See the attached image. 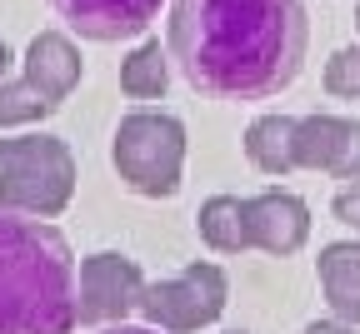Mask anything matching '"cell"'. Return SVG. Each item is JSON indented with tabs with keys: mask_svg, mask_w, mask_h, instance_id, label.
Masks as SVG:
<instances>
[{
	"mask_svg": "<svg viewBox=\"0 0 360 334\" xmlns=\"http://www.w3.org/2000/svg\"><path fill=\"white\" fill-rule=\"evenodd\" d=\"M310 45L300 0H170L165 51L191 90L210 100L281 95Z\"/></svg>",
	"mask_w": 360,
	"mask_h": 334,
	"instance_id": "cell-1",
	"label": "cell"
},
{
	"mask_svg": "<svg viewBox=\"0 0 360 334\" xmlns=\"http://www.w3.org/2000/svg\"><path fill=\"white\" fill-rule=\"evenodd\" d=\"M80 260L51 225L0 205V334H75Z\"/></svg>",
	"mask_w": 360,
	"mask_h": 334,
	"instance_id": "cell-2",
	"label": "cell"
},
{
	"mask_svg": "<svg viewBox=\"0 0 360 334\" xmlns=\"http://www.w3.org/2000/svg\"><path fill=\"white\" fill-rule=\"evenodd\" d=\"M75 195V155L60 135H0V205L56 220Z\"/></svg>",
	"mask_w": 360,
	"mask_h": 334,
	"instance_id": "cell-3",
	"label": "cell"
},
{
	"mask_svg": "<svg viewBox=\"0 0 360 334\" xmlns=\"http://www.w3.org/2000/svg\"><path fill=\"white\" fill-rule=\"evenodd\" d=\"M110 160L125 189L146 200H170L186 175V125L165 110H130L115 125Z\"/></svg>",
	"mask_w": 360,
	"mask_h": 334,
	"instance_id": "cell-4",
	"label": "cell"
},
{
	"mask_svg": "<svg viewBox=\"0 0 360 334\" xmlns=\"http://www.w3.org/2000/svg\"><path fill=\"white\" fill-rule=\"evenodd\" d=\"M225 305H231V279H225L220 265L195 260L170 279H146V295H141V319L160 334H200L210 329Z\"/></svg>",
	"mask_w": 360,
	"mask_h": 334,
	"instance_id": "cell-5",
	"label": "cell"
},
{
	"mask_svg": "<svg viewBox=\"0 0 360 334\" xmlns=\"http://www.w3.org/2000/svg\"><path fill=\"white\" fill-rule=\"evenodd\" d=\"M80 324H125L130 314H141V295H146V274L130 255L115 250H96L80 260Z\"/></svg>",
	"mask_w": 360,
	"mask_h": 334,
	"instance_id": "cell-6",
	"label": "cell"
},
{
	"mask_svg": "<svg viewBox=\"0 0 360 334\" xmlns=\"http://www.w3.org/2000/svg\"><path fill=\"white\" fill-rule=\"evenodd\" d=\"M295 165L335 175V180H360V120L300 115L295 120Z\"/></svg>",
	"mask_w": 360,
	"mask_h": 334,
	"instance_id": "cell-7",
	"label": "cell"
},
{
	"mask_svg": "<svg viewBox=\"0 0 360 334\" xmlns=\"http://www.w3.org/2000/svg\"><path fill=\"white\" fill-rule=\"evenodd\" d=\"M245 234H250V250H265V255H295L305 250L310 240V210L300 195L290 189H260V195H245Z\"/></svg>",
	"mask_w": 360,
	"mask_h": 334,
	"instance_id": "cell-8",
	"label": "cell"
},
{
	"mask_svg": "<svg viewBox=\"0 0 360 334\" xmlns=\"http://www.w3.org/2000/svg\"><path fill=\"white\" fill-rule=\"evenodd\" d=\"M51 11L85 40H135L160 15V0H51Z\"/></svg>",
	"mask_w": 360,
	"mask_h": 334,
	"instance_id": "cell-9",
	"label": "cell"
},
{
	"mask_svg": "<svg viewBox=\"0 0 360 334\" xmlns=\"http://www.w3.org/2000/svg\"><path fill=\"white\" fill-rule=\"evenodd\" d=\"M25 80L51 100L56 110H60V100L80 85V51H75V40L70 35H60V30H40L30 45H25Z\"/></svg>",
	"mask_w": 360,
	"mask_h": 334,
	"instance_id": "cell-10",
	"label": "cell"
},
{
	"mask_svg": "<svg viewBox=\"0 0 360 334\" xmlns=\"http://www.w3.org/2000/svg\"><path fill=\"white\" fill-rule=\"evenodd\" d=\"M315 279L335 319L360 324V240H335L315 260Z\"/></svg>",
	"mask_w": 360,
	"mask_h": 334,
	"instance_id": "cell-11",
	"label": "cell"
},
{
	"mask_svg": "<svg viewBox=\"0 0 360 334\" xmlns=\"http://www.w3.org/2000/svg\"><path fill=\"white\" fill-rule=\"evenodd\" d=\"M245 160L260 175H290L295 165V115H260L245 130Z\"/></svg>",
	"mask_w": 360,
	"mask_h": 334,
	"instance_id": "cell-12",
	"label": "cell"
},
{
	"mask_svg": "<svg viewBox=\"0 0 360 334\" xmlns=\"http://www.w3.org/2000/svg\"><path fill=\"white\" fill-rule=\"evenodd\" d=\"M195 234L215 250V255H240L250 250V234H245V205L236 195H210L195 215Z\"/></svg>",
	"mask_w": 360,
	"mask_h": 334,
	"instance_id": "cell-13",
	"label": "cell"
},
{
	"mask_svg": "<svg viewBox=\"0 0 360 334\" xmlns=\"http://www.w3.org/2000/svg\"><path fill=\"white\" fill-rule=\"evenodd\" d=\"M120 90L130 100H160L170 90V51L160 40H146L141 51H130L120 65Z\"/></svg>",
	"mask_w": 360,
	"mask_h": 334,
	"instance_id": "cell-14",
	"label": "cell"
},
{
	"mask_svg": "<svg viewBox=\"0 0 360 334\" xmlns=\"http://www.w3.org/2000/svg\"><path fill=\"white\" fill-rule=\"evenodd\" d=\"M56 105L20 75V80H0V130H15V125H30V120H45Z\"/></svg>",
	"mask_w": 360,
	"mask_h": 334,
	"instance_id": "cell-15",
	"label": "cell"
},
{
	"mask_svg": "<svg viewBox=\"0 0 360 334\" xmlns=\"http://www.w3.org/2000/svg\"><path fill=\"white\" fill-rule=\"evenodd\" d=\"M326 95L335 100H360V45H345L326 60V75H321Z\"/></svg>",
	"mask_w": 360,
	"mask_h": 334,
	"instance_id": "cell-16",
	"label": "cell"
},
{
	"mask_svg": "<svg viewBox=\"0 0 360 334\" xmlns=\"http://www.w3.org/2000/svg\"><path fill=\"white\" fill-rule=\"evenodd\" d=\"M330 215H335L345 229H360V180H350L340 195L330 200Z\"/></svg>",
	"mask_w": 360,
	"mask_h": 334,
	"instance_id": "cell-17",
	"label": "cell"
},
{
	"mask_svg": "<svg viewBox=\"0 0 360 334\" xmlns=\"http://www.w3.org/2000/svg\"><path fill=\"white\" fill-rule=\"evenodd\" d=\"M300 334H360V329H355V324H345V319H335V314H330V319H315V324H305V329H300Z\"/></svg>",
	"mask_w": 360,
	"mask_h": 334,
	"instance_id": "cell-18",
	"label": "cell"
},
{
	"mask_svg": "<svg viewBox=\"0 0 360 334\" xmlns=\"http://www.w3.org/2000/svg\"><path fill=\"white\" fill-rule=\"evenodd\" d=\"M96 334H160V329H150V324H101Z\"/></svg>",
	"mask_w": 360,
	"mask_h": 334,
	"instance_id": "cell-19",
	"label": "cell"
},
{
	"mask_svg": "<svg viewBox=\"0 0 360 334\" xmlns=\"http://www.w3.org/2000/svg\"><path fill=\"white\" fill-rule=\"evenodd\" d=\"M6 65H11V51H6V40H0V80H6Z\"/></svg>",
	"mask_w": 360,
	"mask_h": 334,
	"instance_id": "cell-20",
	"label": "cell"
},
{
	"mask_svg": "<svg viewBox=\"0 0 360 334\" xmlns=\"http://www.w3.org/2000/svg\"><path fill=\"white\" fill-rule=\"evenodd\" d=\"M355 30H360V0H355Z\"/></svg>",
	"mask_w": 360,
	"mask_h": 334,
	"instance_id": "cell-21",
	"label": "cell"
},
{
	"mask_svg": "<svg viewBox=\"0 0 360 334\" xmlns=\"http://www.w3.org/2000/svg\"><path fill=\"white\" fill-rule=\"evenodd\" d=\"M231 334H245V329H231Z\"/></svg>",
	"mask_w": 360,
	"mask_h": 334,
	"instance_id": "cell-22",
	"label": "cell"
}]
</instances>
